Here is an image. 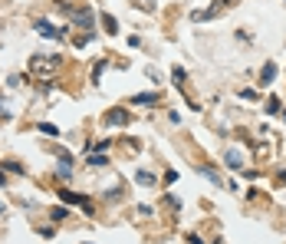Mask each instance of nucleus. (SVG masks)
Instances as JSON below:
<instances>
[{
    "label": "nucleus",
    "instance_id": "1",
    "mask_svg": "<svg viewBox=\"0 0 286 244\" xmlns=\"http://www.w3.org/2000/svg\"><path fill=\"white\" fill-rule=\"evenodd\" d=\"M59 63H63V56L53 53V56H33L30 63H26V73L36 79V83H43V89L50 86V79H53V73L59 69Z\"/></svg>",
    "mask_w": 286,
    "mask_h": 244
},
{
    "label": "nucleus",
    "instance_id": "2",
    "mask_svg": "<svg viewBox=\"0 0 286 244\" xmlns=\"http://www.w3.org/2000/svg\"><path fill=\"white\" fill-rule=\"evenodd\" d=\"M105 122H109V125H129V122H132V112L122 109V106H115V109L105 112Z\"/></svg>",
    "mask_w": 286,
    "mask_h": 244
},
{
    "label": "nucleus",
    "instance_id": "3",
    "mask_svg": "<svg viewBox=\"0 0 286 244\" xmlns=\"http://www.w3.org/2000/svg\"><path fill=\"white\" fill-rule=\"evenodd\" d=\"M36 33L46 36V40H56V36H59V33H56V27H53V23H46V20H36Z\"/></svg>",
    "mask_w": 286,
    "mask_h": 244
},
{
    "label": "nucleus",
    "instance_id": "4",
    "mask_svg": "<svg viewBox=\"0 0 286 244\" xmlns=\"http://www.w3.org/2000/svg\"><path fill=\"white\" fill-rule=\"evenodd\" d=\"M224 162H227V168H243V155L237 152V149H231V152L224 155Z\"/></svg>",
    "mask_w": 286,
    "mask_h": 244
},
{
    "label": "nucleus",
    "instance_id": "5",
    "mask_svg": "<svg viewBox=\"0 0 286 244\" xmlns=\"http://www.w3.org/2000/svg\"><path fill=\"white\" fill-rule=\"evenodd\" d=\"M273 79H276V63H266L263 73H260V83H263V86H270Z\"/></svg>",
    "mask_w": 286,
    "mask_h": 244
},
{
    "label": "nucleus",
    "instance_id": "6",
    "mask_svg": "<svg viewBox=\"0 0 286 244\" xmlns=\"http://www.w3.org/2000/svg\"><path fill=\"white\" fill-rule=\"evenodd\" d=\"M76 23L89 30V27H92V10H79V13H76Z\"/></svg>",
    "mask_w": 286,
    "mask_h": 244
},
{
    "label": "nucleus",
    "instance_id": "7",
    "mask_svg": "<svg viewBox=\"0 0 286 244\" xmlns=\"http://www.w3.org/2000/svg\"><path fill=\"white\" fill-rule=\"evenodd\" d=\"M102 23H105V30H109V33H119V20H115L112 13H102Z\"/></svg>",
    "mask_w": 286,
    "mask_h": 244
},
{
    "label": "nucleus",
    "instance_id": "8",
    "mask_svg": "<svg viewBox=\"0 0 286 244\" xmlns=\"http://www.w3.org/2000/svg\"><path fill=\"white\" fill-rule=\"evenodd\" d=\"M135 182H138V185H155V175H152V172H145V168H142V172L135 175Z\"/></svg>",
    "mask_w": 286,
    "mask_h": 244
},
{
    "label": "nucleus",
    "instance_id": "9",
    "mask_svg": "<svg viewBox=\"0 0 286 244\" xmlns=\"http://www.w3.org/2000/svg\"><path fill=\"white\" fill-rule=\"evenodd\" d=\"M155 99H158V96H155V92H142V96H135V106H148V102H155Z\"/></svg>",
    "mask_w": 286,
    "mask_h": 244
},
{
    "label": "nucleus",
    "instance_id": "10",
    "mask_svg": "<svg viewBox=\"0 0 286 244\" xmlns=\"http://www.w3.org/2000/svg\"><path fill=\"white\" fill-rule=\"evenodd\" d=\"M89 165H92V168H102V165H109V158H105V155H92V158H89Z\"/></svg>",
    "mask_w": 286,
    "mask_h": 244
},
{
    "label": "nucleus",
    "instance_id": "11",
    "mask_svg": "<svg viewBox=\"0 0 286 244\" xmlns=\"http://www.w3.org/2000/svg\"><path fill=\"white\" fill-rule=\"evenodd\" d=\"M3 168H7V172H13V175H23V165H20V162H3Z\"/></svg>",
    "mask_w": 286,
    "mask_h": 244
},
{
    "label": "nucleus",
    "instance_id": "12",
    "mask_svg": "<svg viewBox=\"0 0 286 244\" xmlns=\"http://www.w3.org/2000/svg\"><path fill=\"white\" fill-rule=\"evenodd\" d=\"M171 76H175V83H178V86H181V83H184V79H187V73H184V69H181V66H175V69H171Z\"/></svg>",
    "mask_w": 286,
    "mask_h": 244
},
{
    "label": "nucleus",
    "instance_id": "13",
    "mask_svg": "<svg viewBox=\"0 0 286 244\" xmlns=\"http://www.w3.org/2000/svg\"><path fill=\"white\" fill-rule=\"evenodd\" d=\"M129 3H138V10H155V0H129Z\"/></svg>",
    "mask_w": 286,
    "mask_h": 244
},
{
    "label": "nucleus",
    "instance_id": "14",
    "mask_svg": "<svg viewBox=\"0 0 286 244\" xmlns=\"http://www.w3.org/2000/svg\"><path fill=\"white\" fill-rule=\"evenodd\" d=\"M102 69H105V60H99V63H96V69H92V83H99Z\"/></svg>",
    "mask_w": 286,
    "mask_h": 244
},
{
    "label": "nucleus",
    "instance_id": "15",
    "mask_svg": "<svg viewBox=\"0 0 286 244\" xmlns=\"http://www.w3.org/2000/svg\"><path fill=\"white\" fill-rule=\"evenodd\" d=\"M40 132H46V135H59V129H56V125H50V122H40Z\"/></svg>",
    "mask_w": 286,
    "mask_h": 244
},
{
    "label": "nucleus",
    "instance_id": "16",
    "mask_svg": "<svg viewBox=\"0 0 286 244\" xmlns=\"http://www.w3.org/2000/svg\"><path fill=\"white\" fill-rule=\"evenodd\" d=\"M266 112H280V99H276V96L266 99Z\"/></svg>",
    "mask_w": 286,
    "mask_h": 244
},
{
    "label": "nucleus",
    "instance_id": "17",
    "mask_svg": "<svg viewBox=\"0 0 286 244\" xmlns=\"http://www.w3.org/2000/svg\"><path fill=\"white\" fill-rule=\"evenodd\" d=\"M50 218H53V221H63V218H66V208H53V211H50Z\"/></svg>",
    "mask_w": 286,
    "mask_h": 244
},
{
    "label": "nucleus",
    "instance_id": "18",
    "mask_svg": "<svg viewBox=\"0 0 286 244\" xmlns=\"http://www.w3.org/2000/svg\"><path fill=\"white\" fill-rule=\"evenodd\" d=\"M10 116H13V112L7 109V102H0V119H10Z\"/></svg>",
    "mask_w": 286,
    "mask_h": 244
},
{
    "label": "nucleus",
    "instance_id": "19",
    "mask_svg": "<svg viewBox=\"0 0 286 244\" xmlns=\"http://www.w3.org/2000/svg\"><path fill=\"white\" fill-rule=\"evenodd\" d=\"M0 214H7V208H3V201H0Z\"/></svg>",
    "mask_w": 286,
    "mask_h": 244
},
{
    "label": "nucleus",
    "instance_id": "20",
    "mask_svg": "<svg viewBox=\"0 0 286 244\" xmlns=\"http://www.w3.org/2000/svg\"><path fill=\"white\" fill-rule=\"evenodd\" d=\"M3 182H7V178H3V172H0V185H3Z\"/></svg>",
    "mask_w": 286,
    "mask_h": 244
},
{
    "label": "nucleus",
    "instance_id": "21",
    "mask_svg": "<svg viewBox=\"0 0 286 244\" xmlns=\"http://www.w3.org/2000/svg\"><path fill=\"white\" fill-rule=\"evenodd\" d=\"M280 116H283V119H286V109H280Z\"/></svg>",
    "mask_w": 286,
    "mask_h": 244
},
{
    "label": "nucleus",
    "instance_id": "22",
    "mask_svg": "<svg viewBox=\"0 0 286 244\" xmlns=\"http://www.w3.org/2000/svg\"><path fill=\"white\" fill-rule=\"evenodd\" d=\"M217 3H231V0H217Z\"/></svg>",
    "mask_w": 286,
    "mask_h": 244
},
{
    "label": "nucleus",
    "instance_id": "23",
    "mask_svg": "<svg viewBox=\"0 0 286 244\" xmlns=\"http://www.w3.org/2000/svg\"><path fill=\"white\" fill-rule=\"evenodd\" d=\"M283 178H286V172H283Z\"/></svg>",
    "mask_w": 286,
    "mask_h": 244
}]
</instances>
